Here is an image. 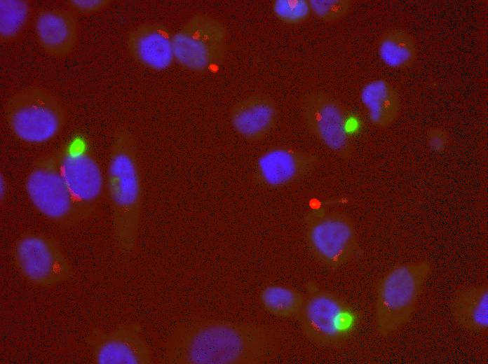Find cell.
<instances>
[{
  "instance_id": "obj_1",
  "label": "cell",
  "mask_w": 488,
  "mask_h": 364,
  "mask_svg": "<svg viewBox=\"0 0 488 364\" xmlns=\"http://www.w3.org/2000/svg\"><path fill=\"white\" fill-rule=\"evenodd\" d=\"M280 344L269 326L216 319L177 325L168 337L161 362L167 364H259L270 361Z\"/></svg>"
},
{
  "instance_id": "obj_2",
  "label": "cell",
  "mask_w": 488,
  "mask_h": 364,
  "mask_svg": "<svg viewBox=\"0 0 488 364\" xmlns=\"http://www.w3.org/2000/svg\"><path fill=\"white\" fill-rule=\"evenodd\" d=\"M105 176L117 247L125 254H132L137 246L143 186L137 142L124 125L113 133Z\"/></svg>"
},
{
  "instance_id": "obj_3",
  "label": "cell",
  "mask_w": 488,
  "mask_h": 364,
  "mask_svg": "<svg viewBox=\"0 0 488 364\" xmlns=\"http://www.w3.org/2000/svg\"><path fill=\"white\" fill-rule=\"evenodd\" d=\"M4 115L16 139L35 146L55 139L66 126L69 116L64 102L40 85L29 86L11 94Z\"/></svg>"
},
{
  "instance_id": "obj_4",
  "label": "cell",
  "mask_w": 488,
  "mask_h": 364,
  "mask_svg": "<svg viewBox=\"0 0 488 364\" xmlns=\"http://www.w3.org/2000/svg\"><path fill=\"white\" fill-rule=\"evenodd\" d=\"M431 271V262L421 260L398 265L381 278L375 298L379 335L389 336L410 321Z\"/></svg>"
},
{
  "instance_id": "obj_5",
  "label": "cell",
  "mask_w": 488,
  "mask_h": 364,
  "mask_svg": "<svg viewBox=\"0 0 488 364\" xmlns=\"http://www.w3.org/2000/svg\"><path fill=\"white\" fill-rule=\"evenodd\" d=\"M25 189L33 208L51 223L67 228L83 221L62 176L59 152L43 154L32 162Z\"/></svg>"
},
{
  "instance_id": "obj_6",
  "label": "cell",
  "mask_w": 488,
  "mask_h": 364,
  "mask_svg": "<svg viewBox=\"0 0 488 364\" xmlns=\"http://www.w3.org/2000/svg\"><path fill=\"white\" fill-rule=\"evenodd\" d=\"M175 61L184 69L204 73L220 65L228 49L224 24L205 13H194L173 34Z\"/></svg>"
},
{
  "instance_id": "obj_7",
  "label": "cell",
  "mask_w": 488,
  "mask_h": 364,
  "mask_svg": "<svg viewBox=\"0 0 488 364\" xmlns=\"http://www.w3.org/2000/svg\"><path fill=\"white\" fill-rule=\"evenodd\" d=\"M12 258L20 274L39 287L60 285L74 273L72 265L57 241L42 232L22 233L15 241Z\"/></svg>"
},
{
  "instance_id": "obj_8",
  "label": "cell",
  "mask_w": 488,
  "mask_h": 364,
  "mask_svg": "<svg viewBox=\"0 0 488 364\" xmlns=\"http://www.w3.org/2000/svg\"><path fill=\"white\" fill-rule=\"evenodd\" d=\"M298 317L304 335L313 342L325 346L344 343L358 323L353 307L338 294L325 290L310 292Z\"/></svg>"
},
{
  "instance_id": "obj_9",
  "label": "cell",
  "mask_w": 488,
  "mask_h": 364,
  "mask_svg": "<svg viewBox=\"0 0 488 364\" xmlns=\"http://www.w3.org/2000/svg\"><path fill=\"white\" fill-rule=\"evenodd\" d=\"M306 239L315 258L332 269L351 260L359 241L352 219L337 211L315 210L306 220Z\"/></svg>"
},
{
  "instance_id": "obj_10",
  "label": "cell",
  "mask_w": 488,
  "mask_h": 364,
  "mask_svg": "<svg viewBox=\"0 0 488 364\" xmlns=\"http://www.w3.org/2000/svg\"><path fill=\"white\" fill-rule=\"evenodd\" d=\"M65 181L77 204L83 220L95 216L106 192V176L97 158L79 146L59 152Z\"/></svg>"
},
{
  "instance_id": "obj_11",
  "label": "cell",
  "mask_w": 488,
  "mask_h": 364,
  "mask_svg": "<svg viewBox=\"0 0 488 364\" xmlns=\"http://www.w3.org/2000/svg\"><path fill=\"white\" fill-rule=\"evenodd\" d=\"M304 123L314 136L330 150L348 160L353 147L347 131V118L342 104L323 92L304 94L299 102Z\"/></svg>"
},
{
  "instance_id": "obj_12",
  "label": "cell",
  "mask_w": 488,
  "mask_h": 364,
  "mask_svg": "<svg viewBox=\"0 0 488 364\" xmlns=\"http://www.w3.org/2000/svg\"><path fill=\"white\" fill-rule=\"evenodd\" d=\"M86 342L97 364H150L154 361L142 326L136 323L121 324L111 330L94 329Z\"/></svg>"
},
{
  "instance_id": "obj_13",
  "label": "cell",
  "mask_w": 488,
  "mask_h": 364,
  "mask_svg": "<svg viewBox=\"0 0 488 364\" xmlns=\"http://www.w3.org/2000/svg\"><path fill=\"white\" fill-rule=\"evenodd\" d=\"M318 162L319 158L313 153L287 146H275L257 158L255 178L264 187H283L310 174Z\"/></svg>"
},
{
  "instance_id": "obj_14",
  "label": "cell",
  "mask_w": 488,
  "mask_h": 364,
  "mask_svg": "<svg viewBox=\"0 0 488 364\" xmlns=\"http://www.w3.org/2000/svg\"><path fill=\"white\" fill-rule=\"evenodd\" d=\"M173 35L159 22H143L133 27L126 36V48L130 57L140 65L161 71L175 61Z\"/></svg>"
},
{
  "instance_id": "obj_15",
  "label": "cell",
  "mask_w": 488,
  "mask_h": 364,
  "mask_svg": "<svg viewBox=\"0 0 488 364\" xmlns=\"http://www.w3.org/2000/svg\"><path fill=\"white\" fill-rule=\"evenodd\" d=\"M278 108L274 99L264 92H255L236 102L231 108L229 119L233 130L250 142L266 138L274 129Z\"/></svg>"
},
{
  "instance_id": "obj_16",
  "label": "cell",
  "mask_w": 488,
  "mask_h": 364,
  "mask_svg": "<svg viewBox=\"0 0 488 364\" xmlns=\"http://www.w3.org/2000/svg\"><path fill=\"white\" fill-rule=\"evenodd\" d=\"M34 28L39 46L47 55L55 58L69 56L79 43L78 18L69 8L40 11Z\"/></svg>"
},
{
  "instance_id": "obj_17",
  "label": "cell",
  "mask_w": 488,
  "mask_h": 364,
  "mask_svg": "<svg viewBox=\"0 0 488 364\" xmlns=\"http://www.w3.org/2000/svg\"><path fill=\"white\" fill-rule=\"evenodd\" d=\"M360 99L370 121L376 127L386 128L397 119L400 102L398 91L386 80L367 81L361 88Z\"/></svg>"
},
{
  "instance_id": "obj_18",
  "label": "cell",
  "mask_w": 488,
  "mask_h": 364,
  "mask_svg": "<svg viewBox=\"0 0 488 364\" xmlns=\"http://www.w3.org/2000/svg\"><path fill=\"white\" fill-rule=\"evenodd\" d=\"M451 311L455 321L476 332L488 329V286L487 283L464 288L454 295Z\"/></svg>"
},
{
  "instance_id": "obj_19",
  "label": "cell",
  "mask_w": 488,
  "mask_h": 364,
  "mask_svg": "<svg viewBox=\"0 0 488 364\" xmlns=\"http://www.w3.org/2000/svg\"><path fill=\"white\" fill-rule=\"evenodd\" d=\"M377 49L383 63L394 69L411 66L417 56L413 36L400 29H389L383 32L377 41Z\"/></svg>"
},
{
  "instance_id": "obj_20",
  "label": "cell",
  "mask_w": 488,
  "mask_h": 364,
  "mask_svg": "<svg viewBox=\"0 0 488 364\" xmlns=\"http://www.w3.org/2000/svg\"><path fill=\"white\" fill-rule=\"evenodd\" d=\"M259 298L269 314L280 318H292L300 314L305 296L293 288L272 284L261 290Z\"/></svg>"
},
{
  "instance_id": "obj_21",
  "label": "cell",
  "mask_w": 488,
  "mask_h": 364,
  "mask_svg": "<svg viewBox=\"0 0 488 364\" xmlns=\"http://www.w3.org/2000/svg\"><path fill=\"white\" fill-rule=\"evenodd\" d=\"M32 10L27 0H0L1 44H11L20 38L29 24Z\"/></svg>"
},
{
  "instance_id": "obj_22",
  "label": "cell",
  "mask_w": 488,
  "mask_h": 364,
  "mask_svg": "<svg viewBox=\"0 0 488 364\" xmlns=\"http://www.w3.org/2000/svg\"><path fill=\"white\" fill-rule=\"evenodd\" d=\"M271 8L279 20L290 25L304 23L311 13L309 0H273Z\"/></svg>"
},
{
  "instance_id": "obj_23",
  "label": "cell",
  "mask_w": 488,
  "mask_h": 364,
  "mask_svg": "<svg viewBox=\"0 0 488 364\" xmlns=\"http://www.w3.org/2000/svg\"><path fill=\"white\" fill-rule=\"evenodd\" d=\"M311 13L318 19L333 23L341 20L351 10V0H309Z\"/></svg>"
},
{
  "instance_id": "obj_24",
  "label": "cell",
  "mask_w": 488,
  "mask_h": 364,
  "mask_svg": "<svg viewBox=\"0 0 488 364\" xmlns=\"http://www.w3.org/2000/svg\"><path fill=\"white\" fill-rule=\"evenodd\" d=\"M111 0H68L66 5L76 14L93 15L107 9L111 4Z\"/></svg>"
},
{
  "instance_id": "obj_25",
  "label": "cell",
  "mask_w": 488,
  "mask_h": 364,
  "mask_svg": "<svg viewBox=\"0 0 488 364\" xmlns=\"http://www.w3.org/2000/svg\"><path fill=\"white\" fill-rule=\"evenodd\" d=\"M426 141L432 150L442 152L449 143L448 132L440 127H431L426 133Z\"/></svg>"
},
{
  "instance_id": "obj_26",
  "label": "cell",
  "mask_w": 488,
  "mask_h": 364,
  "mask_svg": "<svg viewBox=\"0 0 488 364\" xmlns=\"http://www.w3.org/2000/svg\"><path fill=\"white\" fill-rule=\"evenodd\" d=\"M8 183L6 176L4 174H1L0 176V200L1 204H5L8 196Z\"/></svg>"
}]
</instances>
